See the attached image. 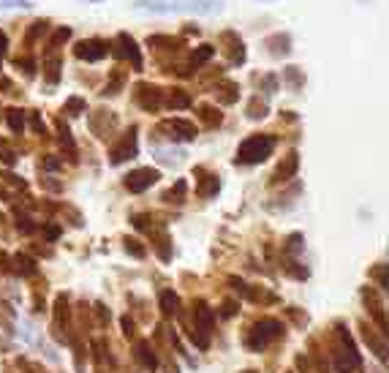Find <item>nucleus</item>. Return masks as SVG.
Instances as JSON below:
<instances>
[{
  "label": "nucleus",
  "instance_id": "f257e3e1",
  "mask_svg": "<svg viewBox=\"0 0 389 373\" xmlns=\"http://www.w3.org/2000/svg\"><path fill=\"white\" fill-rule=\"evenodd\" d=\"M133 8L147 14H216L223 8V0H136Z\"/></svg>",
  "mask_w": 389,
  "mask_h": 373
},
{
  "label": "nucleus",
  "instance_id": "f03ea898",
  "mask_svg": "<svg viewBox=\"0 0 389 373\" xmlns=\"http://www.w3.org/2000/svg\"><path fill=\"white\" fill-rule=\"evenodd\" d=\"M272 150H275V140L272 137L254 134V137H248V140L240 144L234 164H261L267 155H272Z\"/></svg>",
  "mask_w": 389,
  "mask_h": 373
},
{
  "label": "nucleus",
  "instance_id": "7ed1b4c3",
  "mask_svg": "<svg viewBox=\"0 0 389 373\" xmlns=\"http://www.w3.org/2000/svg\"><path fill=\"white\" fill-rule=\"evenodd\" d=\"M283 335V325L278 322V319H261L256 325L248 329V335H245V346L251 349V352H261V349H267L272 341H278Z\"/></svg>",
  "mask_w": 389,
  "mask_h": 373
},
{
  "label": "nucleus",
  "instance_id": "20e7f679",
  "mask_svg": "<svg viewBox=\"0 0 389 373\" xmlns=\"http://www.w3.org/2000/svg\"><path fill=\"white\" fill-rule=\"evenodd\" d=\"M335 335H338V349H335V368L338 373H351L354 368H359V352L348 335V329L343 325L335 327Z\"/></svg>",
  "mask_w": 389,
  "mask_h": 373
},
{
  "label": "nucleus",
  "instance_id": "39448f33",
  "mask_svg": "<svg viewBox=\"0 0 389 373\" xmlns=\"http://www.w3.org/2000/svg\"><path fill=\"white\" fill-rule=\"evenodd\" d=\"M158 134H164L172 142H193L196 140V126L191 120H182V117H169V120L158 123Z\"/></svg>",
  "mask_w": 389,
  "mask_h": 373
},
{
  "label": "nucleus",
  "instance_id": "423d86ee",
  "mask_svg": "<svg viewBox=\"0 0 389 373\" xmlns=\"http://www.w3.org/2000/svg\"><path fill=\"white\" fill-rule=\"evenodd\" d=\"M133 101L144 112H158L164 106V90L158 85H150V82H136L133 85Z\"/></svg>",
  "mask_w": 389,
  "mask_h": 373
},
{
  "label": "nucleus",
  "instance_id": "0eeeda50",
  "mask_svg": "<svg viewBox=\"0 0 389 373\" xmlns=\"http://www.w3.org/2000/svg\"><path fill=\"white\" fill-rule=\"evenodd\" d=\"M112 55L115 57H120V60H131L133 63V71H144L142 66V55H139V47H136V41L131 39L129 33H117V39H115V44H112Z\"/></svg>",
  "mask_w": 389,
  "mask_h": 373
},
{
  "label": "nucleus",
  "instance_id": "6e6552de",
  "mask_svg": "<svg viewBox=\"0 0 389 373\" xmlns=\"http://www.w3.org/2000/svg\"><path fill=\"white\" fill-rule=\"evenodd\" d=\"M158 178H161L158 169H153V166H142V169H133L131 175H126L123 186L129 188L131 193H142V191H147L150 186H155Z\"/></svg>",
  "mask_w": 389,
  "mask_h": 373
},
{
  "label": "nucleus",
  "instance_id": "1a4fd4ad",
  "mask_svg": "<svg viewBox=\"0 0 389 373\" xmlns=\"http://www.w3.org/2000/svg\"><path fill=\"white\" fill-rule=\"evenodd\" d=\"M136 155V128H129L120 140L115 142V147L109 150V164H126Z\"/></svg>",
  "mask_w": 389,
  "mask_h": 373
},
{
  "label": "nucleus",
  "instance_id": "9d476101",
  "mask_svg": "<svg viewBox=\"0 0 389 373\" xmlns=\"http://www.w3.org/2000/svg\"><path fill=\"white\" fill-rule=\"evenodd\" d=\"M213 329H216V314H213V308L207 303H193V332L202 335L205 341H210Z\"/></svg>",
  "mask_w": 389,
  "mask_h": 373
},
{
  "label": "nucleus",
  "instance_id": "9b49d317",
  "mask_svg": "<svg viewBox=\"0 0 389 373\" xmlns=\"http://www.w3.org/2000/svg\"><path fill=\"white\" fill-rule=\"evenodd\" d=\"M115 126H117V117L112 112H106V109H93L90 112V128H93L95 137L109 140L112 131H115Z\"/></svg>",
  "mask_w": 389,
  "mask_h": 373
},
{
  "label": "nucleus",
  "instance_id": "f8f14e48",
  "mask_svg": "<svg viewBox=\"0 0 389 373\" xmlns=\"http://www.w3.org/2000/svg\"><path fill=\"white\" fill-rule=\"evenodd\" d=\"M106 52H109V44L101 41V39H85V41H79V44L74 47V55H77L79 60H87V63H98V60H104Z\"/></svg>",
  "mask_w": 389,
  "mask_h": 373
},
{
  "label": "nucleus",
  "instance_id": "ddd939ff",
  "mask_svg": "<svg viewBox=\"0 0 389 373\" xmlns=\"http://www.w3.org/2000/svg\"><path fill=\"white\" fill-rule=\"evenodd\" d=\"M297 169H300V153L292 150L283 155V161L278 164L275 175H272V186H281V183H289L292 178H297Z\"/></svg>",
  "mask_w": 389,
  "mask_h": 373
},
{
  "label": "nucleus",
  "instance_id": "4468645a",
  "mask_svg": "<svg viewBox=\"0 0 389 373\" xmlns=\"http://www.w3.org/2000/svg\"><path fill=\"white\" fill-rule=\"evenodd\" d=\"M220 44H223V52L229 55V63L231 66H243L245 63V44H243V39L234 30L220 33Z\"/></svg>",
  "mask_w": 389,
  "mask_h": 373
},
{
  "label": "nucleus",
  "instance_id": "2eb2a0df",
  "mask_svg": "<svg viewBox=\"0 0 389 373\" xmlns=\"http://www.w3.org/2000/svg\"><path fill=\"white\" fill-rule=\"evenodd\" d=\"M362 300H365V305H368V311L376 316V322H379V332H384L387 335V316H384V305H381V300H379V294L373 291V289H362Z\"/></svg>",
  "mask_w": 389,
  "mask_h": 373
},
{
  "label": "nucleus",
  "instance_id": "dca6fc26",
  "mask_svg": "<svg viewBox=\"0 0 389 373\" xmlns=\"http://www.w3.org/2000/svg\"><path fill=\"white\" fill-rule=\"evenodd\" d=\"M362 338H365V343L376 352V357L384 363V360H387V341H384V332H376L373 327L362 325Z\"/></svg>",
  "mask_w": 389,
  "mask_h": 373
},
{
  "label": "nucleus",
  "instance_id": "f3484780",
  "mask_svg": "<svg viewBox=\"0 0 389 373\" xmlns=\"http://www.w3.org/2000/svg\"><path fill=\"white\" fill-rule=\"evenodd\" d=\"M44 79L49 85H57L60 82V55L55 49L49 55H44Z\"/></svg>",
  "mask_w": 389,
  "mask_h": 373
},
{
  "label": "nucleus",
  "instance_id": "a211bd4d",
  "mask_svg": "<svg viewBox=\"0 0 389 373\" xmlns=\"http://www.w3.org/2000/svg\"><path fill=\"white\" fill-rule=\"evenodd\" d=\"M133 354H136V360H139L147 371H155V368H158V357H155V352H153V346H150L147 341H139Z\"/></svg>",
  "mask_w": 389,
  "mask_h": 373
},
{
  "label": "nucleus",
  "instance_id": "6ab92c4d",
  "mask_svg": "<svg viewBox=\"0 0 389 373\" xmlns=\"http://www.w3.org/2000/svg\"><path fill=\"white\" fill-rule=\"evenodd\" d=\"M267 47H269V52H272L275 57H283V55L292 52V36H289V33H272V36L267 39Z\"/></svg>",
  "mask_w": 389,
  "mask_h": 373
},
{
  "label": "nucleus",
  "instance_id": "aec40b11",
  "mask_svg": "<svg viewBox=\"0 0 389 373\" xmlns=\"http://www.w3.org/2000/svg\"><path fill=\"white\" fill-rule=\"evenodd\" d=\"M196 175H202V178H199V188H196V193H199V196H205V199L216 196L218 188H220V180H218L216 175H205V169H196Z\"/></svg>",
  "mask_w": 389,
  "mask_h": 373
},
{
  "label": "nucleus",
  "instance_id": "412c9836",
  "mask_svg": "<svg viewBox=\"0 0 389 373\" xmlns=\"http://www.w3.org/2000/svg\"><path fill=\"white\" fill-rule=\"evenodd\" d=\"M196 117L207 126V128H218L220 126V120H223V115L218 112L216 106H210V104H202V106H196Z\"/></svg>",
  "mask_w": 389,
  "mask_h": 373
},
{
  "label": "nucleus",
  "instance_id": "4be33fe9",
  "mask_svg": "<svg viewBox=\"0 0 389 373\" xmlns=\"http://www.w3.org/2000/svg\"><path fill=\"white\" fill-rule=\"evenodd\" d=\"M216 98L220 104H237V98H240V88L234 85V82H218L216 85Z\"/></svg>",
  "mask_w": 389,
  "mask_h": 373
},
{
  "label": "nucleus",
  "instance_id": "5701e85b",
  "mask_svg": "<svg viewBox=\"0 0 389 373\" xmlns=\"http://www.w3.org/2000/svg\"><path fill=\"white\" fill-rule=\"evenodd\" d=\"M153 245H155V251H158V256H161L164 262L172 259V245H169V234H167V229L153 232Z\"/></svg>",
  "mask_w": 389,
  "mask_h": 373
},
{
  "label": "nucleus",
  "instance_id": "b1692460",
  "mask_svg": "<svg viewBox=\"0 0 389 373\" xmlns=\"http://www.w3.org/2000/svg\"><path fill=\"white\" fill-rule=\"evenodd\" d=\"M6 123H8V128H11L14 134H22V131H25V115H22V109L8 106V109H6Z\"/></svg>",
  "mask_w": 389,
  "mask_h": 373
},
{
  "label": "nucleus",
  "instance_id": "393cba45",
  "mask_svg": "<svg viewBox=\"0 0 389 373\" xmlns=\"http://www.w3.org/2000/svg\"><path fill=\"white\" fill-rule=\"evenodd\" d=\"M14 265H17L14 270H17L19 276H36V273H39V265H36L30 256H25V254H17V256H14Z\"/></svg>",
  "mask_w": 389,
  "mask_h": 373
},
{
  "label": "nucleus",
  "instance_id": "a878e982",
  "mask_svg": "<svg viewBox=\"0 0 389 373\" xmlns=\"http://www.w3.org/2000/svg\"><path fill=\"white\" fill-rule=\"evenodd\" d=\"M68 316H71V311H68V300H66V294H60L57 303H55V327H57V329H60L63 325L68 327Z\"/></svg>",
  "mask_w": 389,
  "mask_h": 373
},
{
  "label": "nucleus",
  "instance_id": "bb28decb",
  "mask_svg": "<svg viewBox=\"0 0 389 373\" xmlns=\"http://www.w3.org/2000/svg\"><path fill=\"white\" fill-rule=\"evenodd\" d=\"M46 30H49V22H46V19H36V22L28 28V33H25V44H28V47H33L44 33H46Z\"/></svg>",
  "mask_w": 389,
  "mask_h": 373
},
{
  "label": "nucleus",
  "instance_id": "cd10ccee",
  "mask_svg": "<svg viewBox=\"0 0 389 373\" xmlns=\"http://www.w3.org/2000/svg\"><path fill=\"white\" fill-rule=\"evenodd\" d=\"M185 191H188L185 180H177V183L164 193V202H167V204H182V202H185Z\"/></svg>",
  "mask_w": 389,
  "mask_h": 373
},
{
  "label": "nucleus",
  "instance_id": "c85d7f7f",
  "mask_svg": "<svg viewBox=\"0 0 389 373\" xmlns=\"http://www.w3.org/2000/svg\"><path fill=\"white\" fill-rule=\"evenodd\" d=\"M123 85H126V74H123V71H115L112 79L106 82V88L101 90V95H104V98H112V95H117L123 90Z\"/></svg>",
  "mask_w": 389,
  "mask_h": 373
},
{
  "label": "nucleus",
  "instance_id": "c756f323",
  "mask_svg": "<svg viewBox=\"0 0 389 373\" xmlns=\"http://www.w3.org/2000/svg\"><path fill=\"white\" fill-rule=\"evenodd\" d=\"M283 79L292 85V90H303L305 77H303V71H300L297 66H289V68H283Z\"/></svg>",
  "mask_w": 389,
  "mask_h": 373
},
{
  "label": "nucleus",
  "instance_id": "7c9ffc66",
  "mask_svg": "<svg viewBox=\"0 0 389 373\" xmlns=\"http://www.w3.org/2000/svg\"><path fill=\"white\" fill-rule=\"evenodd\" d=\"M303 248H305V242H303V234L300 232L289 234V237H286V242H283V251H286L289 256H300V254H303Z\"/></svg>",
  "mask_w": 389,
  "mask_h": 373
},
{
  "label": "nucleus",
  "instance_id": "2f4dec72",
  "mask_svg": "<svg viewBox=\"0 0 389 373\" xmlns=\"http://www.w3.org/2000/svg\"><path fill=\"white\" fill-rule=\"evenodd\" d=\"M161 311L167 314V316H172V314H177V305H180V300H177V294H174L172 289H167V291H161Z\"/></svg>",
  "mask_w": 389,
  "mask_h": 373
},
{
  "label": "nucleus",
  "instance_id": "473e14b6",
  "mask_svg": "<svg viewBox=\"0 0 389 373\" xmlns=\"http://www.w3.org/2000/svg\"><path fill=\"white\" fill-rule=\"evenodd\" d=\"M213 55H216V47L202 44L199 49H193V52H191V66H196V68H199V66H202V63H207Z\"/></svg>",
  "mask_w": 389,
  "mask_h": 373
},
{
  "label": "nucleus",
  "instance_id": "72a5a7b5",
  "mask_svg": "<svg viewBox=\"0 0 389 373\" xmlns=\"http://www.w3.org/2000/svg\"><path fill=\"white\" fill-rule=\"evenodd\" d=\"M147 44H150V47H161V49H180L182 47V41H180V39H172V36H150V39H147Z\"/></svg>",
  "mask_w": 389,
  "mask_h": 373
},
{
  "label": "nucleus",
  "instance_id": "f704fd0d",
  "mask_svg": "<svg viewBox=\"0 0 389 373\" xmlns=\"http://www.w3.org/2000/svg\"><path fill=\"white\" fill-rule=\"evenodd\" d=\"M167 104H169L172 109H188V106H191V95L185 93V90H172L169 98H167Z\"/></svg>",
  "mask_w": 389,
  "mask_h": 373
},
{
  "label": "nucleus",
  "instance_id": "c9c22d12",
  "mask_svg": "<svg viewBox=\"0 0 389 373\" xmlns=\"http://www.w3.org/2000/svg\"><path fill=\"white\" fill-rule=\"evenodd\" d=\"M264 115H267V104L261 101L259 95L251 98V104H248V117H251V120H261Z\"/></svg>",
  "mask_w": 389,
  "mask_h": 373
},
{
  "label": "nucleus",
  "instance_id": "e433bc0d",
  "mask_svg": "<svg viewBox=\"0 0 389 373\" xmlns=\"http://www.w3.org/2000/svg\"><path fill=\"white\" fill-rule=\"evenodd\" d=\"M0 161H3L6 166H14V164H17V150L6 140H0Z\"/></svg>",
  "mask_w": 389,
  "mask_h": 373
},
{
  "label": "nucleus",
  "instance_id": "4c0bfd02",
  "mask_svg": "<svg viewBox=\"0 0 389 373\" xmlns=\"http://www.w3.org/2000/svg\"><path fill=\"white\" fill-rule=\"evenodd\" d=\"M283 270H286L289 276H294V278H300V280L307 278V270L300 267V262H297V259H283Z\"/></svg>",
  "mask_w": 389,
  "mask_h": 373
},
{
  "label": "nucleus",
  "instance_id": "58836bf2",
  "mask_svg": "<svg viewBox=\"0 0 389 373\" xmlns=\"http://www.w3.org/2000/svg\"><path fill=\"white\" fill-rule=\"evenodd\" d=\"M63 109H66L68 115H82V112L87 109V104H85V98H77V95H74V98H68V101H66V106H63Z\"/></svg>",
  "mask_w": 389,
  "mask_h": 373
},
{
  "label": "nucleus",
  "instance_id": "ea45409f",
  "mask_svg": "<svg viewBox=\"0 0 389 373\" xmlns=\"http://www.w3.org/2000/svg\"><path fill=\"white\" fill-rule=\"evenodd\" d=\"M68 39H71V28H57L55 36H52V41H49V49H57L63 41H68Z\"/></svg>",
  "mask_w": 389,
  "mask_h": 373
},
{
  "label": "nucleus",
  "instance_id": "a19ab883",
  "mask_svg": "<svg viewBox=\"0 0 389 373\" xmlns=\"http://www.w3.org/2000/svg\"><path fill=\"white\" fill-rule=\"evenodd\" d=\"M93 311H95V316H98V325H101V327H106V325H109V319H112V314H109V308H106L104 303H95V305H93Z\"/></svg>",
  "mask_w": 389,
  "mask_h": 373
},
{
  "label": "nucleus",
  "instance_id": "79ce46f5",
  "mask_svg": "<svg viewBox=\"0 0 389 373\" xmlns=\"http://www.w3.org/2000/svg\"><path fill=\"white\" fill-rule=\"evenodd\" d=\"M370 278H376L381 289H387V286H389V280H387V265H376V267L370 270Z\"/></svg>",
  "mask_w": 389,
  "mask_h": 373
},
{
  "label": "nucleus",
  "instance_id": "37998d69",
  "mask_svg": "<svg viewBox=\"0 0 389 373\" xmlns=\"http://www.w3.org/2000/svg\"><path fill=\"white\" fill-rule=\"evenodd\" d=\"M126 251H129L131 256H136V259H144L147 256V251L139 245V240H131V237L126 240Z\"/></svg>",
  "mask_w": 389,
  "mask_h": 373
},
{
  "label": "nucleus",
  "instance_id": "c03bdc74",
  "mask_svg": "<svg viewBox=\"0 0 389 373\" xmlns=\"http://www.w3.org/2000/svg\"><path fill=\"white\" fill-rule=\"evenodd\" d=\"M14 66H17L19 71H25L28 77H33V74H36V71H33V60H30V57H17V60H14Z\"/></svg>",
  "mask_w": 389,
  "mask_h": 373
},
{
  "label": "nucleus",
  "instance_id": "a18cd8bd",
  "mask_svg": "<svg viewBox=\"0 0 389 373\" xmlns=\"http://www.w3.org/2000/svg\"><path fill=\"white\" fill-rule=\"evenodd\" d=\"M57 131H60V142H63V144H68V150L74 153V137H71V131H68V126H63V123H57Z\"/></svg>",
  "mask_w": 389,
  "mask_h": 373
},
{
  "label": "nucleus",
  "instance_id": "49530a36",
  "mask_svg": "<svg viewBox=\"0 0 389 373\" xmlns=\"http://www.w3.org/2000/svg\"><path fill=\"white\" fill-rule=\"evenodd\" d=\"M30 0H0V8H30Z\"/></svg>",
  "mask_w": 389,
  "mask_h": 373
},
{
  "label": "nucleus",
  "instance_id": "de8ad7c7",
  "mask_svg": "<svg viewBox=\"0 0 389 373\" xmlns=\"http://www.w3.org/2000/svg\"><path fill=\"white\" fill-rule=\"evenodd\" d=\"M234 314H237V303H234V300H226V303L220 305V316L229 319V316H234Z\"/></svg>",
  "mask_w": 389,
  "mask_h": 373
},
{
  "label": "nucleus",
  "instance_id": "09e8293b",
  "mask_svg": "<svg viewBox=\"0 0 389 373\" xmlns=\"http://www.w3.org/2000/svg\"><path fill=\"white\" fill-rule=\"evenodd\" d=\"M30 126H33V131H39V134H46V126H44V120L39 117V112H30Z\"/></svg>",
  "mask_w": 389,
  "mask_h": 373
},
{
  "label": "nucleus",
  "instance_id": "8fccbe9b",
  "mask_svg": "<svg viewBox=\"0 0 389 373\" xmlns=\"http://www.w3.org/2000/svg\"><path fill=\"white\" fill-rule=\"evenodd\" d=\"M17 229H19V232H25V234H30L36 227L30 224V218H19V221H17Z\"/></svg>",
  "mask_w": 389,
  "mask_h": 373
},
{
  "label": "nucleus",
  "instance_id": "3c124183",
  "mask_svg": "<svg viewBox=\"0 0 389 373\" xmlns=\"http://www.w3.org/2000/svg\"><path fill=\"white\" fill-rule=\"evenodd\" d=\"M264 88H267V90H264V93H275V90H278V79H275V77H264Z\"/></svg>",
  "mask_w": 389,
  "mask_h": 373
},
{
  "label": "nucleus",
  "instance_id": "603ef678",
  "mask_svg": "<svg viewBox=\"0 0 389 373\" xmlns=\"http://www.w3.org/2000/svg\"><path fill=\"white\" fill-rule=\"evenodd\" d=\"M44 169H49V172H55V169H60V161L49 155V158H44Z\"/></svg>",
  "mask_w": 389,
  "mask_h": 373
},
{
  "label": "nucleus",
  "instance_id": "864d4df0",
  "mask_svg": "<svg viewBox=\"0 0 389 373\" xmlns=\"http://www.w3.org/2000/svg\"><path fill=\"white\" fill-rule=\"evenodd\" d=\"M123 332H126V338H133V332H136V329H133V322H131L129 316H123Z\"/></svg>",
  "mask_w": 389,
  "mask_h": 373
},
{
  "label": "nucleus",
  "instance_id": "5fc2aeb1",
  "mask_svg": "<svg viewBox=\"0 0 389 373\" xmlns=\"http://www.w3.org/2000/svg\"><path fill=\"white\" fill-rule=\"evenodd\" d=\"M286 314H289V316H292V319H294V322H297V325H305V322H307V316H303V314H297V311H294V308H289V311H286Z\"/></svg>",
  "mask_w": 389,
  "mask_h": 373
},
{
  "label": "nucleus",
  "instance_id": "6e6d98bb",
  "mask_svg": "<svg viewBox=\"0 0 389 373\" xmlns=\"http://www.w3.org/2000/svg\"><path fill=\"white\" fill-rule=\"evenodd\" d=\"M6 183H11V186H22L25 188V180H17V175H0Z\"/></svg>",
  "mask_w": 389,
  "mask_h": 373
},
{
  "label": "nucleus",
  "instance_id": "4d7b16f0",
  "mask_svg": "<svg viewBox=\"0 0 389 373\" xmlns=\"http://www.w3.org/2000/svg\"><path fill=\"white\" fill-rule=\"evenodd\" d=\"M44 234H46L49 240H57V237H60V229H57V227H44Z\"/></svg>",
  "mask_w": 389,
  "mask_h": 373
},
{
  "label": "nucleus",
  "instance_id": "13d9d810",
  "mask_svg": "<svg viewBox=\"0 0 389 373\" xmlns=\"http://www.w3.org/2000/svg\"><path fill=\"white\" fill-rule=\"evenodd\" d=\"M6 47H8V39H6V33H0V60L6 55Z\"/></svg>",
  "mask_w": 389,
  "mask_h": 373
},
{
  "label": "nucleus",
  "instance_id": "bf43d9fd",
  "mask_svg": "<svg viewBox=\"0 0 389 373\" xmlns=\"http://www.w3.org/2000/svg\"><path fill=\"white\" fill-rule=\"evenodd\" d=\"M87 3H101V0H87Z\"/></svg>",
  "mask_w": 389,
  "mask_h": 373
},
{
  "label": "nucleus",
  "instance_id": "052dcab7",
  "mask_svg": "<svg viewBox=\"0 0 389 373\" xmlns=\"http://www.w3.org/2000/svg\"><path fill=\"white\" fill-rule=\"evenodd\" d=\"M243 373H259V371H243Z\"/></svg>",
  "mask_w": 389,
  "mask_h": 373
},
{
  "label": "nucleus",
  "instance_id": "680f3d73",
  "mask_svg": "<svg viewBox=\"0 0 389 373\" xmlns=\"http://www.w3.org/2000/svg\"><path fill=\"white\" fill-rule=\"evenodd\" d=\"M264 3H272V0H264Z\"/></svg>",
  "mask_w": 389,
  "mask_h": 373
},
{
  "label": "nucleus",
  "instance_id": "e2e57ef3",
  "mask_svg": "<svg viewBox=\"0 0 389 373\" xmlns=\"http://www.w3.org/2000/svg\"><path fill=\"white\" fill-rule=\"evenodd\" d=\"M286 373H292V371H286Z\"/></svg>",
  "mask_w": 389,
  "mask_h": 373
}]
</instances>
